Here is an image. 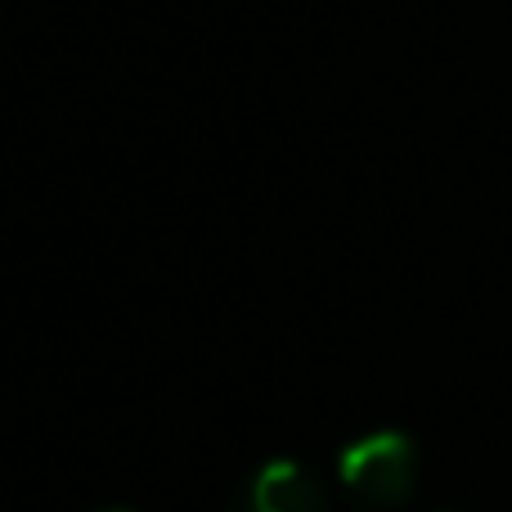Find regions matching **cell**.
Wrapping results in <instances>:
<instances>
[{
  "mask_svg": "<svg viewBox=\"0 0 512 512\" xmlns=\"http://www.w3.org/2000/svg\"><path fill=\"white\" fill-rule=\"evenodd\" d=\"M346 495L364 508H400L414 495L418 450L405 432H369L351 441L337 459Z\"/></svg>",
  "mask_w": 512,
  "mask_h": 512,
  "instance_id": "obj_1",
  "label": "cell"
},
{
  "mask_svg": "<svg viewBox=\"0 0 512 512\" xmlns=\"http://www.w3.org/2000/svg\"><path fill=\"white\" fill-rule=\"evenodd\" d=\"M234 512H328V495L301 463L274 459L248 481Z\"/></svg>",
  "mask_w": 512,
  "mask_h": 512,
  "instance_id": "obj_2",
  "label": "cell"
}]
</instances>
